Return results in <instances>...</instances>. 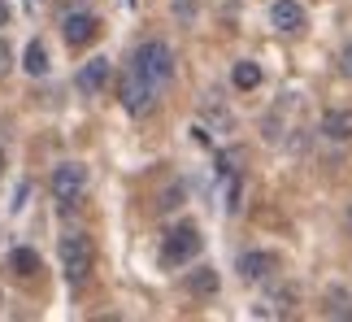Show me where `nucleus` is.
Masks as SVG:
<instances>
[{"instance_id": "1", "label": "nucleus", "mask_w": 352, "mask_h": 322, "mask_svg": "<svg viewBox=\"0 0 352 322\" xmlns=\"http://www.w3.org/2000/svg\"><path fill=\"white\" fill-rule=\"evenodd\" d=\"M131 65H135V70H140L157 92L174 78V52H170V44H161V39H144V44L135 48Z\"/></svg>"}, {"instance_id": "2", "label": "nucleus", "mask_w": 352, "mask_h": 322, "mask_svg": "<svg viewBox=\"0 0 352 322\" xmlns=\"http://www.w3.org/2000/svg\"><path fill=\"white\" fill-rule=\"evenodd\" d=\"M200 253V231L192 222H179L166 231V244H161V261L166 266H187Z\"/></svg>"}, {"instance_id": "3", "label": "nucleus", "mask_w": 352, "mask_h": 322, "mask_svg": "<svg viewBox=\"0 0 352 322\" xmlns=\"http://www.w3.org/2000/svg\"><path fill=\"white\" fill-rule=\"evenodd\" d=\"M118 100H122V109H126V114H148V109H153V100H157V87L131 65V70L118 78Z\"/></svg>"}, {"instance_id": "4", "label": "nucleus", "mask_w": 352, "mask_h": 322, "mask_svg": "<svg viewBox=\"0 0 352 322\" xmlns=\"http://www.w3.org/2000/svg\"><path fill=\"white\" fill-rule=\"evenodd\" d=\"M91 244H87V235H65L61 239V270L70 283H83V279L91 275Z\"/></svg>"}, {"instance_id": "5", "label": "nucleus", "mask_w": 352, "mask_h": 322, "mask_svg": "<svg viewBox=\"0 0 352 322\" xmlns=\"http://www.w3.org/2000/svg\"><path fill=\"white\" fill-rule=\"evenodd\" d=\"M83 187H87V170L74 166V161L57 166L52 179H48V192H52V200H61V205H74V200L83 196Z\"/></svg>"}, {"instance_id": "6", "label": "nucleus", "mask_w": 352, "mask_h": 322, "mask_svg": "<svg viewBox=\"0 0 352 322\" xmlns=\"http://www.w3.org/2000/svg\"><path fill=\"white\" fill-rule=\"evenodd\" d=\"M61 35L70 39L74 48H83V44H91V39L100 35V18H96V13H83V9H74V13H65V22H61Z\"/></svg>"}, {"instance_id": "7", "label": "nucleus", "mask_w": 352, "mask_h": 322, "mask_svg": "<svg viewBox=\"0 0 352 322\" xmlns=\"http://www.w3.org/2000/svg\"><path fill=\"white\" fill-rule=\"evenodd\" d=\"M270 26L283 31V35L305 31V9L296 5V0H274V5H270Z\"/></svg>"}, {"instance_id": "8", "label": "nucleus", "mask_w": 352, "mask_h": 322, "mask_svg": "<svg viewBox=\"0 0 352 322\" xmlns=\"http://www.w3.org/2000/svg\"><path fill=\"white\" fill-rule=\"evenodd\" d=\"M78 92H83V96H96V92H104V83H109V61L104 57H91L83 70H78Z\"/></svg>"}, {"instance_id": "9", "label": "nucleus", "mask_w": 352, "mask_h": 322, "mask_svg": "<svg viewBox=\"0 0 352 322\" xmlns=\"http://www.w3.org/2000/svg\"><path fill=\"white\" fill-rule=\"evenodd\" d=\"M274 266H278L274 253H243V257H239V275L248 279V283H261V279L274 275Z\"/></svg>"}, {"instance_id": "10", "label": "nucleus", "mask_w": 352, "mask_h": 322, "mask_svg": "<svg viewBox=\"0 0 352 322\" xmlns=\"http://www.w3.org/2000/svg\"><path fill=\"white\" fill-rule=\"evenodd\" d=\"M322 136L335 140V144L352 140V109H327L322 114Z\"/></svg>"}, {"instance_id": "11", "label": "nucleus", "mask_w": 352, "mask_h": 322, "mask_svg": "<svg viewBox=\"0 0 352 322\" xmlns=\"http://www.w3.org/2000/svg\"><path fill=\"white\" fill-rule=\"evenodd\" d=\"M9 270L22 275V279H35L39 275V253L35 248H13L9 253Z\"/></svg>"}, {"instance_id": "12", "label": "nucleus", "mask_w": 352, "mask_h": 322, "mask_svg": "<svg viewBox=\"0 0 352 322\" xmlns=\"http://www.w3.org/2000/svg\"><path fill=\"white\" fill-rule=\"evenodd\" d=\"M187 292H192V297H213V292H218V270H209V266L192 270L187 275Z\"/></svg>"}, {"instance_id": "13", "label": "nucleus", "mask_w": 352, "mask_h": 322, "mask_svg": "<svg viewBox=\"0 0 352 322\" xmlns=\"http://www.w3.org/2000/svg\"><path fill=\"white\" fill-rule=\"evenodd\" d=\"M22 65H26V74H48V48H44V39H31L22 52Z\"/></svg>"}, {"instance_id": "14", "label": "nucleus", "mask_w": 352, "mask_h": 322, "mask_svg": "<svg viewBox=\"0 0 352 322\" xmlns=\"http://www.w3.org/2000/svg\"><path fill=\"white\" fill-rule=\"evenodd\" d=\"M231 83L239 92H252V87H261V65L256 61H235V70H231Z\"/></svg>"}, {"instance_id": "15", "label": "nucleus", "mask_w": 352, "mask_h": 322, "mask_svg": "<svg viewBox=\"0 0 352 322\" xmlns=\"http://www.w3.org/2000/svg\"><path fill=\"white\" fill-rule=\"evenodd\" d=\"M270 305H274V314H287L296 305V288H278L274 297H270Z\"/></svg>"}, {"instance_id": "16", "label": "nucleus", "mask_w": 352, "mask_h": 322, "mask_svg": "<svg viewBox=\"0 0 352 322\" xmlns=\"http://www.w3.org/2000/svg\"><path fill=\"white\" fill-rule=\"evenodd\" d=\"M174 205H183V187H170V192L157 200V209H174Z\"/></svg>"}, {"instance_id": "17", "label": "nucleus", "mask_w": 352, "mask_h": 322, "mask_svg": "<svg viewBox=\"0 0 352 322\" xmlns=\"http://www.w3.org/2000/svg\"><path fill=\"white\" fill-rule=\"evenodd\" d=\"M9 70H13V48L5 44V39H0V78H5Z\"/></svg>"}, {"instance_id": "18", "label": "nucleus", "mask_w": 352, "mask_h": 322, "mask_svg": "<svg viewBox=\"0 0 352 322\" xmlns=\"http://www.w3.org/2000/svg\"><path fill=\"white\" fill-rule=\"evenodd\" d=\"M340 74L352 78V44H344V52H340Z\"/></svg>"}, {"instance_id": "19", "label": "nucleus", "mask_w": 352, "mask_h": 322, "mask_svg": "<svg viewBox=\"0 0 352 322\" xmlns=\"http://www.w3.org/2000/svg\"><path fill=\"white\" fill-rule=\"evenodd\" d=\"M235 161H239V153H222V157H218V174H231Z\"/></svg>"}, {"instance_id": "20", "label": "nucleus", "mask_w": 352, "mask_h": 322, "mask_svg": "<svg viewBox=\"0 0 352 322\" xmlns=\"http://www.w3.org/2000/svg\"><path fill=\"white\" fill-rule=\"evenodd\" d=\"M192 9H196L192 0H174V13H179V18H192Z\"/></svg>"}, {"instance_id": "21", "label": "nucleus", "mask_w": 352, "mask_h": 322, "mask_svg": "<svg viewBox=\"0 0 352 322\" xmlns=\"http://www.w3.org/2000/svg\"><path fill=\"white\" fill-rule=\"evenodd\" d=\"M0 26H9V5L0 0Z\"/></svg>"}, {"instance_id": "22", "label": "nucleus", "mask_w": 352, "mask_h": 322, "mask_svg": "<svg viewBox=\"0 0 352 322\" xmlns=\"http://www.w3.org/2000/svg\"><path fill=\"white\" fill-rule=\"evenodd\" d=\"M0 174H5V149H0Z\"/></svg>"}, {"instance_id": "23", "label": "nucleus", "mask_w": 352, "mask_h": 322, "mask_svg": "<svg viewBox=\"0 0 352 322\" xmlns=\"http://www.w3.org/2000/svg\"><path fill=\"white\" fill-rule=\"evenodd\" d=\"M348 222H352V209H348Z\"/></svg>"}]
</instances>
